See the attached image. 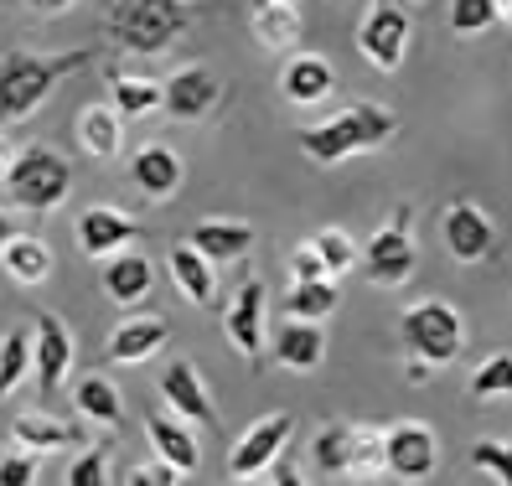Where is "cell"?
Masks as SVG:
<instances>
[{"label":"cell","mask_w":512,"mask_h":486,"mask_svg":"<svg viewBox=\"0 0 512 486\" xmlns=\"http://www.w3.org/2000/svg\"><path fill=\"white\" fill-rule=\"evenodd\" d=\"M94 63V52L78 47V52H57V57H42V52H6L0 57V130H11L16 119L37 114L52 88L63 83L68 73H83Z\"/></svg>","instance_id":"6da1fadb"},{"label":"cell","mask_w":512,"mask_h":486,"mask_svg":"<svg viewBox=\"0 0 512 486\" xmlns=\"http://www.w3.org/2000/svg\"><path fill=\"white\" fill-rule=\"evenodd\" d=\"M399 135V119L394 109H383V104H347L342 114H331L321 119V125L311 130H300V150L316 161V166H342L347 156H357V150H378Z\"/></svg>","instance_id":"7a4b0ae2"},{"label":"cell","mask_w":512,"mask_h":486,"mask_svg":"<svg viewBox=\"0 0 512 486\" xmlns=\"http://www.w3.org/2000/svg\"><path fill=\"white\" fill-rule=\"evenodd\" d=\"M104 26L125 52L156 57L192 26V6L187 0H114Z\"/></svg>","instance_id":"3957f363"},{"label":"cell","mask_w":512,"mask_h":486,"mask_svg":"<svg viewBox=\"0 0 512 486\" xmlns=\"http://www.w3.org/2000/svg\"><path fill=\"white\" fill-rule=\"evenodd\" d=\"M0 192H6L11 207H21V212H52L73 192V166L57 156L52 145H21Z\"/></svg>","instance_id":"277c9868"},{"label":"cell","mask_w":512,"mask_h":486,"mask_svg":"<svg viewBox=\"0 0 512 486\" xmlns=\"http://www.w3.org/2000/svg\"><path fill=\"white\" fill-rule=\"evenodd\" d=\"M399 331H404L409 357L430 362V368L456 362L461 347H466V321L450 300H414V306L399 316Z\"/></svg>","instance_id":"5b68a950"},{"label":"cell","mask_w":512,"mask_h":486,"mask_svg":"<svg viewBox=\"0 0 512 486\" xmlns=\"http://www.w3.org/2000/svg\"><path fill=\"white\" fill-rule=\"evenodd\" d=\"M409 37H414V16L399 6V0H373L368 16L357 21V52H363L378 73H399L404 68Z\"/></svg>","instance_id":"8992f818"},{"label":"cell","mask_w":512,"mask_h":486,"mask_svg":"<svg viewBox=\"0 0 512 486\" xmlns=\"http://www.w3.org/2000/svg\"><path fill=\"white\" fill-rule=\"evenodd\" d=\"M414 207L404 202L399 212H394V223L388 228H378L373 238H368V249H363V275L373 280V285H404L409 275H414Z\"/></svg>","instance_id":"52a82bcc"},{"label":"cell","mask_w":512,"mask_h":486,"mask_svg":"<svg viewBox=\"0 0 512 486\" xmlns=\"http://www.w3.org/2000/svg\"><path fill=\"white\" fill-rule=\"evenodd\" d=\"M435 466H440V440L430 424L404 419L394 430H383V471L388 476H399L404 486H419L435 476Z\"/></svg>","instance_id":"ba28073f"},{"label":"cell","mask_w":512,"mask_h":486,"mask_svg":"<svg viewBox=\"0 0 512 486\" xmlns=\"http://www.w3.org/2000/svg\"><path fill=\"white\" fill-rule=\"evenodd\" d=\"M440 238H445L450 259H461V264H481V259L497 254V223H492L471 197H456V202L445 207Z\"/></svg>","instance_id":"9c48e42d"},{"label":"cell","mask_w":512,"mask_h":486,"mask_svg":"<svg viewBox=\"0 0 512 486\" xmlns=\"http://www.w3.org/2000/svg\"><path fill=\"white\" fill-rule=\"evenodd\" d=\"M32 368H37V393L57 399V388L73 373V331L63 326V316L42 311L32 326Z\"/></svg>","instance_id":"30bf717a"},{"label":"cell","mask_w":512,"mask_h":486,"mask_svg":"<svg viewBox=\"0 0 512 486\" xmlns=\"http://www.w3.org/2000/svg\"><path fill=\"white\" fill-rule=\"evenodd\" d=\"M290 435H295V414H264L259 424H249V430H244V440L228 450V476L238 481V476L269 471V466L280 461V450L290 445Z\"/></svg>","instance_id":"8fae6325"},{"label":"cell","mask_w":512,"mask_h":486,"mask_svg":"<svg viewBox=\"0 0 512 486\" xmlns=\"http://www.w3.org/2000/svg\"><path fill=\"white\" fill-rule=\"evenodd\" d=\"M223 99V83L213 68H182V73H171L161 83V109L176 119V125H197V119H207L218 109Z\"/></svg>","instance_id":"7c38bea8"},{"label":"cell","mask_w":512,"mask_h":486,"mask_svg":"<svg viewBox=\"0 0 512 486\" xmlns=\"http://www.w3.org/2000/svg\"><path fill=\"white\" fill-rule=\"evenodd\" d=\"M223 337L238 357L259 362L264 357V342H269V326H264V280H244L233 295V306L223 316Z\"/></svg>","instance_id":"4fadbf2b"},{"label":"cell","mask_w":512,"mask_h":486,"mask_svg":"<svg viewBox=\"0 0 512 486\" xmlns=\"http://www.w3.org/2000/svg\"><path fill=\"white\" fill-rule=\"evenodd\" d=\"M135 238H140V223L130 218V212H119V207H88L78 218V249L88 259H109L119 249H130Z\"/></svg>","instance_id":"5bb4252c"},{"label":"cell","mask_w":512,"mask_h":486,"mask_svg":"<svg viewBox=\"0 0 512 486\" xmlns=\"http://www.w3.org/2000/svg\"><path fill=\"white\" fill-rule=\"evenodd\" d=\"M166 342H171V321L166 316H130V321H119L114 337L104 342V362H119V368L150 362Z\"/></svg>","instance_id":"9a60e30c"},{"label":"cell","mask_w":512,"mask_h":486,"mask_svg":"<svg viewBox=\"0 0 512 486\" xmlns=\"http://www.w3.org/2000/svg\"><path fill=\"white\" fill-rule=\"evenodd\" d=\"M161 399H166L176 414H182V419L207 424V430L218 424V409H213V399H207V388H202L197 368H192V362H182V357L161 368Z\"/></svg>","instance_id":"2e32d148"},{"label":"cell","mask_w":512,"mask_h":486,"mask_svg":"<svg viewBox=\"0 0 512 486\" xmlns=\"http://www.w3.org/2000/svg\"><path fill=\"white\" fill-rule=\"evenodd\" d=\"M11 440L32 455H52V450H78L83 445V430L68 419H52L47 409H26L11 419Z\"/></svg>","instance_id":"e0dca14e"},{"label":"cell","mask_w":512,"mask_h":486,"mask_svg":"<svg viewBox=\"0 0 512 486\" xmlns=\"http://www.w3.org/2000/svg\"><path fill=\"white\" fill-rule=\"evenodd\" d=\"M145 440H150V450H156V461H166L176 476H187V471L202 466L197 435H192L176 414H150V419H145Z\"/></svg>","instance_id":"ac0fdd59"},{"label":"cell","mask_w":512,"mask_h":486,"mask_svg":"<svg viewBox=\"0 0 512 486\" xmlns=\"http://www.w3.org/2000/svg\"><path fill=\"white\" fill-rule=\"evenodd\" d=\"M150 285H156V269H150L145 254L119 249V254L104 259V295L114 300V306H140V300L150 295Z\"/></svg>","instance_id":"d6986e66"},{"label":"cell","mask_w":512,"mask_h":486,"mask_svg":"<svg viewBox=\"0 0 512 486\" xmlns=\"http://www.w3.org/2000/svg\"><path fill=\"white\" fill-rule=\"evenodd\" d=\"M187 243H192L207 264H233V259L249 254L254 228L238 223V218H207V223H197V228L187 233Z\"/></svg>","instance_id":"ffe728a7"},{"label":"cell","mask_w":512,"mask_h":486,"mask_svg":"<svg viewBox=\"0 0 512 486\" xmlns=\"http://www.w3.org/2000/svg\"><path fill=\"white\" fill-rule=\"evenodd\" d=\"M269 347H275L280 368H290V373H316L321 362H326V331H321L316 321H285Z\"/></svg>","instance_id":"44dd1931"},{"label":"cell","mask_w":512,"mask_h":486,"mask_svg":"<svg viewBox=\"0 0 512 486\" xmlns=\"http://www.w3.org/2000/svg\"><path fill=\"white\" fill-rule=\"evenodd\" d=\"M130 176L150 202H166V197H176V187H182V161H176L171 145H145V150H135Z\"/></svg>","instance_id":"7402d4cb"},{"label":"cell","mask_w":512,"mask_h":486,"mask_svg":"<svg viewBox=\"0 0 512 486\" xmlns=\"http://www.w3.org/2000/svg\"><path fill=\"white\" fill-rule=\"evenodd\" d=\"M331 83H337V73H331V63L316 52H295L280 73V88H285L290 104H321L331 94Z\"/></svg>","instance_id":"603a6c76"},{"label":"cell","mask_w":512,"mask_h":486,"mask_svg":"<svg viewBox=\"0 0 512 486\" xmlns=\"http://www.w3.org/2000/svg\"><path fill=\"white\" fill-rule=\"evenodd\" d=\"M78 145H83V156H94V161H114L119 150H125V119L109 104H88L78 114Z\"/></svg>","instance_id":"cb8c5ba5"},{"label":"cell","mask_w":512,"mask_h":486,"mask_svg":"<svg viewBox=\"0 0 512 486\" xmlns=\"http://www.w3.org/2000/svg\"><path fill=\"white\" fill-rule=\"evenodd\" d=\"M249 26H254L259 47H269V52H295V42H300V6H280V0H254Z\"/></svg>","instance_id":"d4e9b609"},{"label":"cell","mask_w":512,"mask_h":486,"mask_svg":"<svg viewBox=\"0 0 512 486\" xmlns=\"http://www.w3.org/2000/svg\"><path fill=\"white\" fill-rule=\"evenodd\" d=\"M0 264H6V275L16 285H42L52 275V249L32 233H11L6 243H0Z\"/></svg>","instance_id":"484cf974"},{"label":"cell","mask_w":512,"mask_h":486,"mask_svg":"<svg viewBox=\"0 0 512 486\" xmlns=\"http://www.w3.org/2000/svg\"><path fill=\"white\" fill-rule=\"evenodd\" d=\"M171 280H176V290H182L187 306H213V295H218L213 264H207L192 243H176L171 249Z\"/></svg>","instance_id":"4316f807"},{"label":"cell","mask_w":512,"mask_h":486,"mask_svg":"<svg viewBox=\"0 0 512 486\" xmlns=\"http://www.w3.org/2000/svg\"><path fill=\"white\" fill-rule=\"evenodd\" d=\"M73 404L83 409L88 424H104V430H119V424H125V399H119V388L109 378H99V373L94 378H78Z\"/></svg>","instance_id":"83f0119b"},{"label":"cell","mask_w":512,"mask_h":486,"mask_svg":"<svg viewBox=\"0 0 512 486\" xmlns=\"http://www.w3.org/2000/svg\"><path fill=\"white\" fill-rule=\"evenodd\" d=\"M337 306H342L337 280H306V285H295V290L285 295V316H290V321H316V326H321Z\"/></svg>","instance_id":"f1b7e54d"},{"label":"cell","mask_w":512,"mask_h":486,"mask_svg":"<svg viewBox=\"0 0 512 486\" xmlns=\"http://www.w3.org/2000/svg\"><path fill=\"white\" fill-rule=\"evenodd\" d=\"M114 83V114L119 119H145L161 109V88L150 78H135V73H109Z\"/></svg>","instance_id":"f546056e"},{"label":"cell","mask_w":512,"mask_h":486,"mask_svg":"<svg viewBox=\"0 0 512 486\" xmlns=\"http://www.w3.org/2000/svg\"><path fill=\"white\" fill-rule=\"evenodd\" d=\"M26 378H32V331L16 326L11 337L0 342V404H6Z\"/></svg>","instance_id":"4dcf8cb0"},{"label":"cell","mask_w":512,"mask_h":486,"mask_svg":"<svg viewBox=\"0 0 512 486\" xmlns=\"http://www.w3.org/2000/svg\"><path fill=\"white\" fill-rule=\"evenodd\" d=\"M311 455H316L321 471L347 476V466H352V424H326V430H316Z\"/></svg>","instance_id":"1f68e13d"},{"label":"cell","mask_w":512,"mask_h":486,"mask_svg":"<svg viewBox=\"0 0 512 486\" xmlns=\"http://www.w3.org/2000/svg\"><path fill=\"white\" fill-rule=\"evenodd\" d=\"M383 471V430L378 424H352V481H373Z\"/></svg>","instance_id":"d6a6232c"},{"label":"cell","mask_w":512,"mask_h":486,"mask_svg":"<svg viewBox=\"0 0 512 486\" xmlns=\"http://www.w3.org/2000/svg\"><path fill=\"white\" fill-rule=\"evenodd\" d=\"M502 21L497 0H450V32L456 37H487Z\"/></svg>","instance_id":"836d02e7"},{"label":"cell","mask_w":512,"mask_h":486,"mask_svg":"<svg viewBox=\"0 0 512 486\" xmlns=\"http://www.w3.org/2000/svg\"><path fill=\"white\" fill-rule=\"evenodd\" d=\"M311 249H316V259H321V269H326V280H342L347 269L357 264V243H352L342 228L316 233V238H311Z\"/></svg>","instance_id":"e575fe53"},{"label":"cell","mask_w":512,"mask_h":486,"mask_svg":"<svg viewBox=\"0 0 512 486\" xmlns=\"http://www.w3.org/2000/svg\"><path fill=\"white\" fill-rule=\"evenodd\" d=\"M507 393H512V357L507 352H492L471 373V399H507Z\"/></svg>","instance_id":"d590c367"},{"label":"cell","mask_w":512,"mask_h":486,"mask_svg":"<svg viewBox=\"0 0 512 486\" xmlns=\"http://www.w3.org/2000/svg\"><path fill=\"white\" fill-rule=\"evenodd\" d=\"M471 471L492 476L497 486H512V450H507V440H476L471 445Z\"/></svg>","instance_id":"8d00e7d4"},{"label":"cell","mask_w":512,"mask_h":486,"mask_svg":"<svg viewBox=\"0 0 512 486\" xmlns=\"http://www.w3.org/2000/svg\"><path fill=\"white\" fill-rule=\"evenodd\" d=\"M68 486H109V450L83 445V455L68 466Z\"/></svg>","instance_id":"74e56055"},{"label":"cell","mask_w":512,"mask_h":486,"mask_svg":"<svg viewBox=\"0 0 512 486\" xmlns=\"http://www.w3.org/2000/svg\"><path fill=\"white\" fill-rule=\"evenodd\" d=\"M37 476H42V455L21 450V445L0 455V486H37Z\"/></svg>","instance_id":"f35d334b"},{"label":"cell","mask_w":512,"mask_h":486,"mask_svg":"<svg viewBox=\"0 0 512 486\" xmlns=\"http://www.w3.org/2000/svg\"><path fill=\"white\" fill-rule=\"evenodd\" d=\"M290 280H295V285H306V280H326V269H321L316 249H311V238H306V243H295V254H290Z\"/></svg>","instance_id":"ab89813d"},{"label":"cell","mask_w":512,"mask_h":486,"mask_svg":"<svg viewBox=\"0 0 512 486\" xmlns=\"http://www.w3.org/2000/svg\"><path fill=\"white\" fill-rule=\"evenodd\" d=\"M125 486H176V471L166 461H140V466H130Z\"/></svg>","instance_id":"60d3db41"},{"label":"cell","mask_w":512,"mask_h":486,"mask_svg":"<svg viewBox=\"0 0 512 486\" xmlns=\"http://www.w3.org/2000/svg\"><path fill=\"white\" fill-rule=\"evenodd\" d=\"M26 11H42V16H63V11H73L78 0H21Z\"/></svg>","instance_id":"b9f144b4"},{"label":"cell","mask_w":512,"mask_h":486,"mask_svg":"<svg viewBox=\"0 0 512 486\" xmlns=\"http://www.w3.org/2000/svg\"><path fill=\"white\" fill-rule=\"evenodd\" d=\"M16 140H11V130H0V187H6V171H11V161H16Z\"/></svg>","instance_id":"7bdbcfd3"},{"label":"cell","mask_w":512,"mask_h":486,"mask_svg":"<svg viewBox=\"0 0 512 486\" xmlns=\"http://www.w3.org/2000/svg\"><path fill=\"white\" fill-rule=\"evenodd\" d=\"M269 471H275V486H306V476H300V471H295L290 461H275Z\"/></svg>","instance_id":"ee69618b"},{"label":"cell","mask_w":512,"mask_h":486,"mask_svg":"<svg viewBox=\"0 0 512 486\" xmlns=\"http://www.w3.org/2000/svg\"><path fill=\"white\" fill-rule=\"evenodd\" d=\"M404 378H409L414 388H425V383H430V362H419V357H409V368H404Z\"/></svg>","instance_id":"f6af8a7d"},{"label":"cell","mask_w":512,"mask_h":486,"mask_svg":"<svg viewBox=\"0 0 512 486\" xmlns=\"http://www.w3.org/2000/svg\"><path fill=\"white\" fill-rule=\"evenodd\" d=\"M11 233H16V223H11V218H6V212H0V243H6V238H11Z\"/></svg>","instance_id":"bcb514c9"},{"label":"cell","mask_w":512,"mask_h":486,"mask_svg":"<svg viewBox=\"0 0 512 486\" xmlns=\"http://www.w3.org/2000/svg\"><path fill=\"white\" fill-rule=\"evenodd\" d=\"M497 11H502V21L512 16V0H497Z\"/></svg>","instance_id":"7dc6e473"},{"label":"cell","mask_w":512,"mask_h":486,"mask_svg":"<svg viewBox=\"0 0 512 486\" xmlns=\"http://www.w3.org/2000/svg\"><path fill=\"white\" fill-rule=\"evenodd\" d=\"M233 486H259V481H254V476H238V481H233Z\"/></svg>","instance_id":"c3c4849f"},{"label":"cell","mask_w":512,"mask_h":486,"mask_svg":"<svg viewBox=\"0 0 512 486\" xmlns=\"http://www.w3.org/2000/svg\"><path fill=\"white\" fill-rule=\"evenodd\" d=\"M399 6H425V0H399Z\"/></svg>","instance_id":"681fc988"},{"label":"cell","mask_w":512,"mask_h":486,"mask_svg":"<svg viewBox=\"0 0 512 486\" xmlns=\"http://www.w3.org/2000/svg\"><path fill=\"white\" fill-rule=\"evenodd\" d=\"M280 6H300V0H280Z\"/></svg>","instance_id":"f907efd6"}]
</instances>
